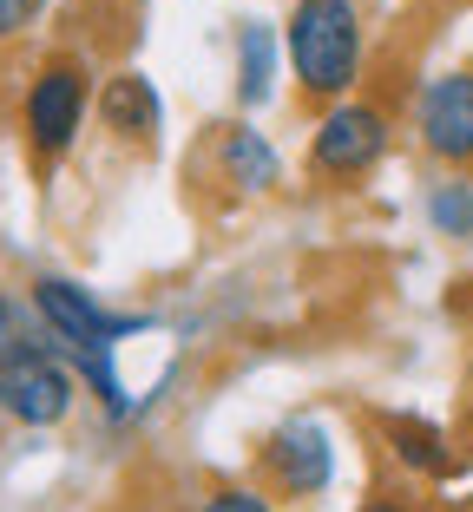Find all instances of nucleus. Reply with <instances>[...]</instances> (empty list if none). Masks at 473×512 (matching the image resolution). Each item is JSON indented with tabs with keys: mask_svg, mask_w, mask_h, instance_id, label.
<instances>
[{
	"mask_svg": "<svg viewBox=\"0 0 473 512\" xmlns=\"http://www.w3.org/2000/svg\"><path fill=\"white\" fill-rule=\"evenodd\" d=\"M290 66L303 92L342 99L362 73V7L355 0H296L290 14Z\"/></svg>",
	"mask_w": 473,
	"mask_h": 512,
	"instance_id": "f257e3e1",
	"label": "nucleus"
},
{
	"mask_svg": "<svg viewBox=\"0 0 473 512\" xmlns=\"http://www.w3.org/2000/svg\"><path fill=\"white\" fill-rule=\"evenodd\" d=\"M33 302H40L46 329H53L79 355V368H86L92 388H99V401H106L112 414H125V388H119V375H112V342H119V335H132L138 322L106 316V309H99V302H92L79 283H66V276H40V283H33Z\"/></svg>",
	"mask_w": 473,
	"mask_h": 512,
	"instance_id": "f03ea898",
	"label": "nucleus"
},
{
	"mask_svg": "<svg viewBox=\"0 0 473 512\" xmlns=\"http://www.w3.org/2000/svg\"><path fill=\"white\" fill-rule=\"evenodd\" d=\"M73 368H66V355L53 342H40V335H20V342L0 348V407L14 414V421L27 427H53L73 414Z\"/></svg>",
	"mask_w": 473,
	"mask_h": 512,
	"instance_id": "7ed1b4c3",
	"label": "nucleus"
},
{
	"mask_svg": "<svg viewBox=\"0 0 473 512\" xmlns=\"http://www.w3.org/2000/svg\"><path fill=\"white\" fill-rule=\"evenodd\" d=\"M79 119H86V66L79 60H53L27 92V138L40 158H60L79 138Z\"/></svg>",
	"mask_w": 473,
	"mask_h": 512,
	"instance_id": "20e7f679",
	"label": "nucleus"
},
{
	"mask_svg": "<svg viewBox=\"0 0 473 512\" xmlns=\"http://www.w3.org/2000/svg\"><path fill=\"white\" fill-rule=\"evenodd\" d=\"M388 145V119L375 106H336L316 125V145H309V165L322 178H362Z\"/></svg>",
	"mask_w": 473,
	"mask_h": 512,
	"instance_id": "39448f33",
	"label": "nucleus"
},
{
	"mask_svg": "<svg viewBox=\"0 0 473 512\" xmlns=\"http://www.w3.org/2000/svg\"><path fill=\"white\" fill-rule=\"evenodd\" d=\"M421 145L447 165H473V73H441L421 92Z\"/></svg>",
	"mask_w": 473,
	"mask_h": 512,
	"instance_id": "423d86ee",
	"label": "nucleus"
},
{
	"mask_svg": "<svg viewBox=\"0 0 473 512\" xmlns=\"http://www.w3.org/2000/svg\"><path fill=\"white\" fill-rule=\"evenodd\" d=\"M263 467H270V480L283 486L290 499L322 493V486H329V473H336V453H329L322 421H290V427H276L270 447H263Z\"/></svg>",
	"mask_w": 473,
	"mask_h": 512,
	"instance_id": "0eeeda50",
	"label": "nucleus"
},
{
	"mask_svg": "<svg viewBox=\"0 0 473 512\" xmlns=\"http://www.w3.org/2000/svg\"><path fill=\"white\" fill-rule=\"evenodd\" d=\"M99 119L119 138H152L158 132V86L145 73H112L99 92Z\"/></svg>",
	"mask_w": 473,
	"mask_h": 512,
	"instance_id": "6e6552de",
	"label": "nucleus"
},
{
	"mask_svg": "<svg viewBox=\"0 0 473 512\" xmlns=\"http://www.w3.org/2000/svg\"><path fill=\"white\" fill-rule=\"evenodd\" d=\"M224 171H230V184H244V191L276 184V151H270V138H257L250 125L224 132Z\"/></svg>",
	"mask_w": 473,
	"mask_h": 512,
	"instance_id": "1a4fd4ad",
	"label": "nucleus"
},
{
	"mask_svg": "<svg viewBox=\"0 0 473 512\" xmlns=\"http://www.w3.org/2000/svg\"><path fill=\"white\" fill-rule=\"evenodd\" d=\"M388 434H395L401 467H421V473H441V467H447L441 434H434V427H421V421H388Z\"/></svg>",
	"mask_w": 473,
	"mask_h": 512,
	"instance_id": "9d476101",
	"label": "nucleus"
},
{
	"mask_svg": "<svg viewBox=\"0 0 473 512\" xmlns=\"http://www.w3.org/2000/svg\"><path fill=\"white\" fill-rule=\"evenodd\" d=\"M428 217L447 230V237H467L473 230V184H441V191L428 197Z\"/></svg>",
	"mask_w": 473,
	"mask_h": 512,
	"instance_id": "9b49d317",
	"label": "nucleus"
},
{
	"mask_svg": "<svg viewBox=\"0 0 473 512\" xmlns=\"http://www.w3.org/2000/svg\"><path fill=\"white\" fill-rule=\"evenodd\" d=\"M237 46H244V99L257 106L263 92H270V60H276V46H270V33H263V27H244V40H237Z\"/></svg>",
	"mask_w": 473,
	"mask_h": 512,
	"instance_id": "f8f14e48",
	"label": "nucleus"
},
{
	"mask_svg": "<svg viewBox=\"0 0 473 512\" xmlns=\"http://www.w3.org/2000/svg\"><path fill=\"white\" fill-rule=\"evenodd\" d=\"M198 512H270V499L250 493V486H224V493H211Z\"/></svg>",
	"mask_w": 473,
	"mask_h": 512,
	"instance_id": "ddd939ff",
	"label": "nucleus"
},
{
	"mask_svg": "<svg viewBox=\"0 0 473 512\" xmlns=\"http://www.w3.org/2000/svg\"><path fill=\"white\" fill-rule=\"evenodd\" d=\"M46 0H0V40H14V33H27L33 20H40Z\"/></svg>",
	"mask_w": 473,
	"mask_h": 512,
	"instance_id": "4468645a",
	"label": "nucleus"
},
{
	"mask_svg": "<svg viewBox=\"0 0 473 512\" xmlns=\"http://www.w3.org/2000/svg\"><path fill=\"white\" fill-rule=\"evenodd\" d=\"M14 342V309H7V296H0V348Z\"/></svg>",
	"mask_w": 473,
	"mask_h": 512,
	"instance_id": "2eb2a0df",
	"label": "nucleus"
},
{
	"mask_svg": "<svg viewBox=\"0 0 473 512\" xmlns=\"http://www.w3.org/2000/svg\"><path fill=\"white\" fill-rule=\"evenodd\" d=\"M362 512H414V506H401V499H368Z\"/></svg>",
	"mask_w": 473,
	"mask_h": 512,
	"instance_id": "dca6fc26",
	"label": "nucleus"
}]
</instances>
